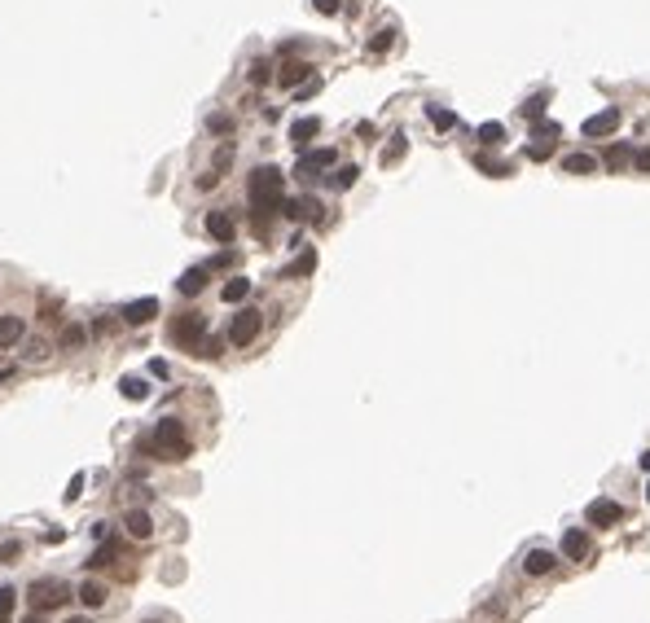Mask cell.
I'll use <instances>...</instances> for the list:
<instances>
[{
    "mask_svg": "<svg viewBox=\"0 0 650 623\" xmlns=\"http://www.w3.org/2000/svg\"><path fill=\"white\" fill-rule=\"evenodd\" d=\"M66 623H93V619H88V614H70Z\"/></svg>",
    "mask_w": 650,
    "mask_h": 623,
    "instance_id": "cell-47",
    "label": "cell"
},
{
    "mask_svg": "<svg viewBox=\"0 0 650 623\" xmlns=\"http://www.w3.org/2000/svg\"><path fill=\"white\" fill-rule=\"evenodd\" d=\"M84 496V474H75L70 483H66V501H80Z\"/></svg>",
    "mask_w": 650,
    "mask_h": 623,
    "instance_id": "cell-39",
    "label": "cell"
},
{
    "mask_svg": "<svg viewBox=\"0 0 650 623\" xmlns=\"http://www.w3.org/2000/svg\"><path fill=\"white\" fill-rule=\"evenodd\" d=\"M145 448L154 457H163V461H180V457H189V439H185V426H180V417H159V426H154V435L145 439Z\"/></svg>",
    "mask_w": 650,
    "mask_h": 623,
    "instance_id": "cell-2",
    "label": "cell"
},
{
    "mask_svg": "<svg viewBox=\"0 0 650 623\" xmlns=\"http://www.w3.org/2000/svg\"><path fill=\"white\" fill-rule=\"evenodd\" d=\"M159 316V299H132V303H123V325H145Z\"/></svg>",
    "mask_w": 650,
    "mask_h": 623,
    "instance_id": "cell-11",
    "label": "cell"
},
{
    "mask_svg": "<svg viewBox=\"0 0 650 623\" xmlns=\"http://www.w3.org/2000/svg\"><path fill=\"white\" fill-rule=\"evenodd\" d=\"M562 553H567L571 562H585V558H589V536H585L580 527L562 531Z\"/></svg>",
    "mask_w": 650,
    "mask_h": 623,
    "instance_id": "cell-15",
    "label": "cell"
},
{
    "mask_svg": "<svg viewBox=\"0 0 650 623\" xmlns=\"http://www.w3.org/2000/svg\"><path fill=\"white\" fill-rule=\"evenodd\" d=\"M259 329H264V312L242 307L238 316H233V325H229V343H233V347H251V343L259 339Z\"/></svg>",
    "mask_w": 650,
    "mask_h": 623,
    "instance_id": "cell-5",
    "label": "cell"
},
{
    "mask_svg": "<svg viewBox=\"0 0 650 623\" xmlns=\"http://www.w3.org/2000/svg\"><path fill=\"white\" fill-rule=\"evenodd\" d=\"M14 606H18V588H14V584H0V623H9Z\"/></svg>",
    "mask_w": 650,
    "mask_h": 623,
    "instance_id": "cell-30",
    "label": "cell"
},
{
    "mask_svg": "<svg viewBox=\"0 0 650 623\" xmlns=\"http://www.w3.org/2000/svg\"><path fill=\"white\" fill-rule=\"evenodd\" d=\"M202 224H206V233H211L220 246H229L233 238H238V228H233V215H229V211H206Z\"/></svg>",
    "mask_w": 650,
    "mask_h": 623,
    "instance_id": "cell-12",
    "label": "cell"
},
{
    "mask_svg": "<svg viewBox=\"0 0 650 623\" xmlns=\"http://www.w3.org/2000/svg\"><path fill=\"white\" fill-rule=\"evenodd\" d=\"M312 9H317V14H339L343 0H312Z\"/></svg>",
    "mask_w": 650,
    "mask_h": 623,
    "instance_id": "cell-40",
    "label": "cell"
},
{
    "mask_svg": "<svg viewBox=\"0 0 650 623\" xmlns=\"http://www.w3.org/2000/svg\"><path fill=\"white\" fill-rule=\"evenodd\" d=\"M277 211H281L285 220H312V224H317V220L325 215L317 198H281V206H277Z\"/></svg>",
    "mask_w": 650,
    "mask_h": 623,
    "instance_id": "cell-7",
    "label": "cell"
},
{
    "mask_svg": "<svg viewBox=\"0 0 650 623\" xmlns=\"http://www.w3.org/2000/svg\"><path fill=\"white\" fill-rule=\"evenodd\" d=\"M229 163H233V145L224 141V145L216 149V159H211V171H216V176H224V171H229Z\"/></svg>",
    "mask_w": 650,
    "mask_h": 623,
    "instance_id": "cell-34",
    "label": "cell"
},
{
    "mask_svg": "<svg viewBox=\"0 0 650 623\" xmlns=\"http://www.w3.org/2000/svg\"><path fill=\"white\" fill-rule=\"evenodd\" d=\"M312 268H317V250H303V255L295 259V264H290V268H281V277H290V281H299V277H308Z\"/></svg>",
    "mask_w": 650,
    "mask_h": 623,
    "instance_id": "cell-24",
    "label": "cell"
},
{
    "mask_svg": "<svg viewBox=\"0 0 650 623\" xmlns=\"http://www.w3.org/2000/svg\"><path fill=\"white\" fill-rule=\"evenodd\" d=\"M554 566H558V558H554L550 549H532V553L523 558V570H528V575H550Z\"/></svg>",
    "mask_w": 650,
    "mask_h": 623,
    "instance_id": "cell-17",
    "label": "cell"
},
{
    "mask_svg": "<svg viewBox=\"0 0 650 623\" xmlns=\"http://www.w3.org/2000/svg\"><path fill=\"white\" fill-rule=\"evenodd\" d=\"M48 356V343H36V347H27V360H44Z\"/></svg>",
    "mask_w": 650,
    "mask_h": 623,
    "instance_id": "cell-42",
    "label": "cell"
},
{
    "mask_svg": "<svg viewBox=\"0 0 650 623\" xmlns=\"http://www.w3.org/2000/svg\"><path fill=\"white\" fill-rule=\"evenodd\" d=\"M532 141H558V123H536V127H532Z\"/></svg>",
    "mask_w": 650,
    "mask_h": 623,
    "instance_id": "cell-37",
    "label": "cell"
},
{
    "mask_svg": "<svg viewBox=\"0 0 650 623\" xmlns=\"http://www.w3.org/2000/svg\"><path fill=\"white\" fill-rule=\"evenodd\" d=\"M206 132L229 137V132H233V119H229V115H211V119H206Z\"/></svg>",
    "mask_w": 650,
    "mask_h": 623,
    "instance_id": "cell-36",
    "label": "cell"
},
{
    "mask_svg": "<svg viewBox=\"0 0 650 623\" xmlns=\"http://www.w3.org/2000/svg\"><path fill=\"white\" fill-rule=\"evenodd\" d=\"M268 80H273V62H255V66H251V84L264 88Z\"/></svg>",
    "mask_w": 650,
    "mask_h": 623,
    "instance_id": "cell-35",
    "label": "cell"
},
{
    "mask_svg": "<svg viewBox=\"0 0 650 623\" xmlns=\"http://www.w3.org/2000/svg\"><path fill=\"white\" fill-rule=\"evenodd\" d=\"M14 378V365H0V382H9Z\"/></svg>",
    "mask_w": 650,
    "mask_h": 623,
    "instance_id": "cell-45",
    "label": "cell"
},
{
    "mask_svg": "<svg viewBox=\"0 0 650 623\" xmlns=\"http://www.w3.org/2000/svg\"><path fill=\"white\" fill-rule=\"evenodd\" d=\"M356 176H360V167H356V163H347V167H339V171L330 176V185H334V189H352V185H356Z\"/></svg>",
    "mask_w": 650,
    "mask_h": 623,
    "instance_id": "cell-31",
    "label": "cell"
},
{
    "mask_svg": "<svg viewBox=\"0 0 650 623\" xmlns=\"http://www.w3.org/2000/svg\"><path fill=\"white\" fill-rule=\"evenodd\" d=\"M426 119L439 127V132H449V127H457V115H453V110H444V106H426Z\"/></svg>",
    "mask_w": 650,
    "mask_h": 623,
    "instance_id": "cell-29",
    "label": "cell"
},
{
    "mask_svg": "<svg viewBox=\"0 0 650 623\" xmlns=\"http://www.w3.org/2000/svg\"><path fill=\"white\" fill-rule=\"evenodd\" d=\"M66 602H70V584H62V580H36L31 584V610L36 614H48Z\"/></svg>",
    "mask_w": 650,
    "mask_h": 623,
    "instance_id": "cell-4",
    "label": "cell"
},
{
    "mask_svg": "<svg viewBox=\"0 0 650 623\" xmlns=\"http://www.w3.org/2000/svg\"><path fill=\"white\" fill-rule=\"evenodd\" d=\"M84 343H88V329H84V325H66V329H62V347H66V351H84Z\"/></svg>",
    "mask_w": 650,
    "mask_h": 623,
    "instance_id": "cell-26",
    "label": "cell"
},
{
    "mask_svg": "<svg viewBox=\"0 0 650 623\" xmlns=\"http://www.w3.org/2000/svg\"><path fill=\"white\" fill-rule=\"evenodd\" d=\"M545 110H550V92H532L523 106H518V115H523L528 123H540V119H545Z\"/></svg>",
    "mask_w": 650,
    "mask_h": 623,
    "instance_id": "cell-18",
    "label": "cell"
},
{
    "mask_svg": "<svg viewBox=\"0 0 650 623\" xmlns=\"http://www.w3.org/2000/svg\"><path fill=\"white\" fill-rule=\"evenodd\" d=\"M562 171L589 176V171H597V159H593V154H567V159H562Z\"/></svg>",
    "mask_w": 650,
    "mask_h": 623,
    "instance_id": "cell-23",
    "label": "cell"
},
{
    "mask_svg": "<svg viewBox=\"0 0 650 623\" xmlns=\"http://www.w3.org/2000/svg\"><path fill=\"white\" fill-rule=\"evenodd\" d=\"M646 501H650V483H646Z\"/></svg>",
    "mask_w": 650,
    "mask_h": 623,
    "instance_id": "cell-49",
    "label": "cell"
},
{
    "mask_svg": "<svg viewBox=\"0 0 650 623\" xmlns=\"http://www.w3.org/2000/svg\"><path fill=\"white\" fill-rule=\"evenodd\" d=\"M206 334H211V321H206L202 312H180V316L167 325V339H172L176 347H185L189 356H198V347H202Z\"/></svg>",
    "mask_w": 650,
    "mask_h": 623,
    "instance_id": "cell-3",
    "label": "cell"
},
{
    "mask_svg": "<svg viewBox=\"0 0 650 623\" xmlns=\"http://www.w3.org/2000/svg\"><path fill=\"white\" fill-rule=\"evenodd\" d=\"M615 127H619V110H615V106H607V110L589 115V119L580 123V132H585V137H611Z\"/></svg>",
    "mask_w": 650,
    "mask_h": 623,
    "instance_id": "cell-10",
    "label": "cell"
},
{
    "mask_svg": "<svg viewBox=\"0 0 650 623\" xmlns=\"http://www.w3.org/2000/svg\"><path fill=\"white\" fill-rule=\"evenodd\" d=\"M633 159H637V171H650V149H637Z\"/></svg>",
    "mask_w": 650,
    "mask_h": 623,
    "instance_id": "cell-43",
    "label": "cell"
},
{
    "mask_svg": "<svg viewBox=\"0 0 650 623\" xmlns=\"http://www.w3.org/2000/svg\"><path fill=\"white\" fill-rule=\"evenodd\" d=\"M176 290H180V294H185V299H194V294H202V290H206V268H189L185 277H180V281H176Z\"/></svg>",
    "mask_w": 650,
    "mask_h": 623,
    "instance_id": "cell-19",
    "label": "cell"
},
{
    "mask_svg": "<svg viewBox=\"0 0 650 623\" xmlns=\"http://www.w3.org/2000/svg\"><path fill=\"white\" fill-rule=\"evenodd\" d=\"M80 602L88 606V610H97V606H106V584H97V580H88V584H80Z\"/></svg>",
    "mask_w": 650,
    "mask_h": 623,
    "instance_id": "cell-22",
    "label": "cell"
},
{
    "mask_svg": "<svg viewBox=\"0 0 650 623\" xmlns=\"http://www.w3.org/2000/svg\"><path fill=\"white\" fill-rule=\"evenodd\" d=\"M22 623H44V614H36V610H31V614H27V619H22Z\"/></svg>",
    "mask_w": 650,
    "mask_h": 623,
    "instance_id": "cell-48",
    "label": "cell"
},
{
    "mask_svg": "<svg viewBox=\"0 0 650 623\" xmlns=\"http://www.w3.org/2000/svg\"><path fill=\"white\" fill-rule=\"evenodd\" d=\"M585 523H593V527H615V523H624V505L619 501H611V496H597V501H589V509H585Z\"/></svg>",
    "mask_w": 650,
    "mask_h": 623,
    "instance_id": "cell-6",
    "label": "cell"
},
{
    "mask_svg": "<svg viewBox=\"0 0 650 623\" xmlns=\"http://www.w3.org/2000/svg\"><path fill=\"white\" fill-rule=\"evenodd\" d=\"M27 339V321L22 316H0V347H18Z\"/></svg>",
    "mask_w": 650,
    "mask_h": 623,
    "instance_id": "cell-16",
    "label": "cell"
},
{
    "mask_svg": "<svg viewBox=\"0 0 650 623\" xmlns=\"http://www.w3.org/2000/svg\"><path fill=\"white\" fill-rule=\"evenodd\" d=\"M637 465H641V470L650 474V452H641V457H637Z\"/></svg>",
    "mask_w": 650,
    "mask_h": 623,
    "instance_id": "cell-46",
    "label": "cell"
},
{
    "mask_svg": "<svg viewBox=\"0 0 650 623\" xmlns=\"http://www.w3.org/2000/svg\"><path fill=\"white\" fill-rule=\"evenodd\" d=\"M392 44H396V27H378V31H374V40H369V53L378 58V53H387Z\"/></svg>",
    "mask_w": 650,
    "mask_h": 623,
    "instance_id": "cell-28",
    "label": "cell"
},
{
    "mask_svg": "<svg viewBox=\"0 0 650 623\" xmlns=\"http://www.w3.org/2000/svg\"><path fill=\"white\" fill-rule=\"evenodd\" d=\"M629 159H633V149H629V145H611V149H607V167H611V171H619Z\"/></svg>",
    "mask_w": 650,
    "mask_h": 623,
    "instance_id": "cell-33",
    "label": "cell"
},
{
    "mask_svg": "<svg viewBox=\"0 0 650 623\" xmlns=\"http://www.w3.org/2000/svg\"><path fill=\"white\" fill-rule=\"evenodd\" d=\"M110 329H115V321H106V316H97V321H93V334H97V339H106Z\"/></svg>",
    "mask_w": 650,
    "mask_h": 623,
    "instance_id": "cell-41",
    "label": "cell"
},
{
    "mask_svg": "<svg viewBox=\"0 0 650 623\" xmlns=\"http://www.w3.org/2000/svg\"><path fill=\"white\" fill-rule=\"evenodd\" d=\"M273 80H277L281 88H299V84H308V80H312V62L290 58V62H281V66L273 70Z\"/></svg>",
    "mask_w": 650,
    "mask_h": 623,
    "instance_id": "cell-8",
    "label": "cell"
},
{
    "mask_svg": "<svg viewBox=\"0 0 650 623\" xmlns=\"http://www.w3.org/2000/svg\"><path fill=\"white\" fill-rule=\"evenodd\" d=\"M475 167H479V171H483V176H497V180H501V176H510V171H514V167H510V163H501V159H488V154H475Z\"/></svg>",
    "mask_w": 650,
    "mask_h": 623,
    "instance_id": "cell-25",
    "label": "cell"
},
{
    "mask_svg": "<svg viewBox=\"0 0 650 623\" xmlns=\"http://www.w3.org/2000/svg\"><path fill=\"white\" fill-rule=\"evenodd\" d=\"M123 527H127V536H137V540H150L154 536V518L141 509V505H132L123 513Z\"/></svg>",
    "mask_w": 650,
    "mask_h": 623,
    "instance_id": "cell-13",
    "label": "cell"
},
{
    "mask_svg": "<svg viewBox=\"0 0 650 623\" xmlns=\"http://www.w3.org/2000/svg\"><path fill=\"white\" fill-rule=\"evenodd\" d=\"M317 132H321V119H317V115H303V119H295V123H290V141H295L299 149H308Z\"/></svg>",
    "mask_w": 650,
    "mask_h": 623,
    "instance_id": "cell-14",
    "label": "cell"
},
{
    "mask_svg": "<svg viewBox=\"0 0 650 623\" xmlns=\"http://www.w3.org/2000/svg\"><path fill=\"white\" fill-rule=\"evenodd\" d=\"M119 395H123V400H150V382L137 378V373H127V378L119 382Z\"/></svg>",
    "mask_w": 650,
    "mask_h": 623,
    "instance_id": "cell-21",
    "label": "cell"
},
{
    "mask_svg": "<svg viewBox=\"0 0 650 623\" xmlns=\"http://www.w3.org/2000/svg\"><path fill=\"white\" fill-rule=\"evenodd\" d=\"M479 145H505V127L501 123H479Z\"/></svg>",
    "mask_w": 650,
    "mask_h": 623,
    "instance_id": "cell-27",
    "label": "cell"
},
{
    "mask_svg": "<svg viewBox=\"0 0 650 623\" xmlns=\"http://www.w3.org/2000/svg\"><path fill=\"white\" fill-rule=\"evenodd\" d=\"M246 193H251V206H255V220L264 224V215L281 206V193H285V171H281V167H255V171H251V185H246Z\"/></svg>",
    "mask_w": 650,
    "mask_h": 623,
    "instance_id": "cell-1",
    "label": "cell"
},
{
    "mask_svg": "<svg viewBox=\"0 0 650 623\" xmlns=\"http://www.w3.org/2000/svg\"><path fill=\"white\" fill-rule=\"evenodd\" d=\"M251 294V277H229L224 285H220V299L224 303H242Z\"/></svg>",
    "mask_w": 650,
    "mask_h": 623,
    "instance_id": "cell-20",
    "label": "cell"
},
{
    "mask_svg": "<svg viewBox=\"0 0 650 623\" xmlns=\"http://www.w3.org/2000/svg\"><path fill=\"white\" fill-rule=\"evenodd\" d=\"M334 163H339V154H334V149L325 145V149H312V154H303L295 171H299L303 180H317V176H321L325 167H334Z\"/></svg>",
    "mask_w": 650,
    "mask_h": 623,
    "instance_id": "cell-9",
    "label": "cell"
},
{
    "mask_svg": "<svg viewBox=\"0 0 650 623\" xmlns=\"http://www.w3.org/2000/svg\"><path fill=\"white\" fill-rule=\"evenodd\" d=\"M404 154H409V141H404V132H396V137H392V145L382 149V167H387V163H396V159H404Z\"/></svg>",
    "mask_w": 650,
    "mask_h": 623,
    "instance_id": "cell-32",
    "label": "cell"
},
{
    "mask_svg": "<svg viewBox=\"0 0 650 623\" xmlns=\"http://www.w3.org/2000/svg\"><path fill=\"white\" fill-rule=\"evenodd\" d=\"M18 553H22L18 540H5V544H0V562H18Z\"/></svg>",
    "mask_w": 650,
    "mask_h": 623,
    "instance_id": "cell-38",
    "label": "cell"
},
{
    "mask_svg": "<svg viewBox=\"0 0 650 623\" xmlns=\"http://www.w3.org/2000/svg\"><path fill=\"white\" fill-rule=\"evenodd\" d=\"M150 373H154V378H167V360H150Z\"/></svg>",
    "mask_w": 650,
    "mask_h": 623,
    "instance_id": "cell-44",
    "label": "cell"
}]
</instances>
